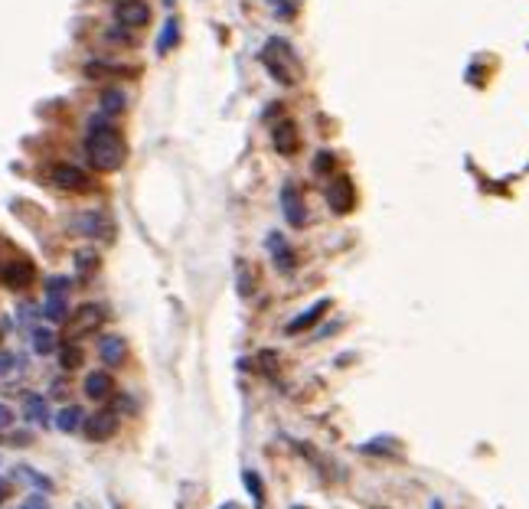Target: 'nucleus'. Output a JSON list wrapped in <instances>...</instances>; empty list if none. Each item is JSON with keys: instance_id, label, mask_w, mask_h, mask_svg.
<instances>
[{"instance_id": "nucleus-1", "label": "nucleus", "mask_w": 529, "mask_h": 509, "mask_svg": "<svg viewBox=\"0 0 529 509\" xmlns=\"http://www.w3.org/2000/svg\"><path fill=\"white\" fill-rule=\"evenodd\" d=\"M86 157L88 163L101 173H115V170L124 167V157H128V147H124V138L118 134V127L98 118L88 127V138H86Z\"/></svg>"}, {"instance_id": "nucleus-2", "label": "nucleus", "mask_w": 529, "mask_h": 509, "mask_svg": "<svg viewBox=\"0 0 529 509\" xmlns=\"http://www.w3.org/2000/svg\"><path fill=\"white\" fill-rule=\"evenodd\" d=\"M259 59L278 85H284V88L298 85V79H301V63H298V53L288 46V40H281V36L268 40V46L261 49Z\"/></svg>"}, {"instance_id": "nucleus-3", "label": "nucleus", "mask_w": 529, "mask_h": 509, "mask_svg": "<svg viewBox=\"0 0 529 509\" xmlns=\"http://www.w3.org/2000/svg\"><path fill=\"white\" fill-rule=\"evenodd\" d=\"M101 320H105V314H101V307H95V304L79 307L76 314H69V320H65V339L76 343V339L95 333V330L101 327Z\"/></svg>"}, {"instance_id": "nucleus-4", "label": "nucleus", "mask_w": 529, "mask_h": 509, "mask_svg": "<svg viewBox=\"0 0 529 509\" xmlns=\"http://www.w3.org/2000/svg\"><path fill=\"white\" fill-rule=\"evenodd\" d=\"M278 202H281V212L291 229H304L307 223V206H304V193L294 186V183H284L278 193Z\"/></svg>"}, {"instance_id": "nucleus-5", "label": "nucleus", "mask_w": 529, "mask_h": 509, "mask_svg": "<svg viewBox=\"0 0 529 509\" xmlns=\"http://www.w3.org/2000/svg\"><path fill=\"white\" fill-rule=\"evenodd\" d=\"M327 202H330V209H334L336 216L353 212V206H357V186H353V180H350V177L330 180V186H327Z\"/></svg>"}, {"instance_id": "nucleus-6", "label": "nucleus", "mask_w": 529, "mask_h": 509, "mask_svg": "<svg viewBox=\"0 0 529 509\" xmlns=\"http://www.w3.org/2000/svg\"><path fill=\"white\" fill-rule=\"evenodd\" d=\"M49 180L59 186V190L65 193H86L88 190V173L82 167H72V163H56L53 170H49Z\"/></svg>"}, {"instance_id": "nucleus-7", "label": "nucleus", "mask_w": 529, "mask_h": 509, "mask_svg": "<svg viewBox=\"0 0 529 509\" xmlns=\"http://www.w3.org/2000/svg\"><path fill=\"white\" fill-rule=\"evenodd\" d=\"M115 20H118V26H124V30L147 26V20H151V7H147L144 0H121L118 7H115Z\"/></svg>"}, {"instance_id": "nucleus-8", "label": "nucleus", "mask_w": 529, "mask_h": 509, "mask_svg": "<svg viewBox=\"0 0 529 509\" xmlns=\"http://www.w3.org/2000/svg\"><path fill=\"white\" fill-rule=\"evenodd\" d=\"M65 287H69V277H53V281H49V287H46L43 314L53 320V323L65 320V314H69V307H65Z\"/></svg>"}, {"instance_id": "nucleus-9", "label": "nucleus", "mask_w": 529, "mask_h": 509, "mask_svg": "<svg viewBox=\"0 0 529 509\" xmlns=\"http://www.w3.org/2000/svg\"><path fill=\"white\" fill-rule=\"evenodd\" d=\"M265 245H268V255H271V261H275V268H278V271L291 275L294 268H298V255H294V248L288 245V239H284L281 232H271Z\"/></svg>"}, {"instance_id": "nucleus-10", "label": "nucleus", "mask_w": 529, "mask_h": 509, "mask_svg": "<svg viewBox=\"0 0 529 509\" xmlns=\"http://www.w3.org/2000/svg\"><path fill=\"white\" fill-rule=\"evenodd\" d=\"M271 140H275V150H278L281 157H294L298 147H301V134H298V124L294 121H278L275 131H271Z\"/></svg>"}, {"instance_id": "nucleus-11", "label": "nucleus", "mask_w": 529, "mask_h": 509, "mask_svg": "<svg viewBox=\"0 0 529 509\" xmlns=\"http://www.w3.org/2000/svg\"><path fill=\"white\" fill-rule=\"evenodd\" d=\"M33 277H36V271H33V265L23 261V258L20 261H3V265H0V281L7 287H13V291H17V287H30Z\"/></svg>"}, {"instance_id": "nucleus-12", "label": "nucleus", "mask_w": 529, "mask_h": 509, "mask_svg": "<svg viewBox=\"0 0 529 509\" xmlns=\"http://www.w3.org/2000/svg\"><path fill=\"white\" fill-rule=\"evenodd\" d=\"M76 229L82 235H88V239H111V232H115L105 212H82L76 219Z\"/></svg>"}, {"instance_id": "nucleus-13", "label": "nucleus", "mask_w": 529, "mask_h": 509, "mask_svg": "<svg viewBox=\"0 0 529 509\" xmlns=\"http://www.w3.org/2000/svg\"><path fill=\"white\" fill-rule=\"evenodd\" d=\"M115 431H118V414L115 412H95L92 418H86V435L92 441H108V437H115Z\"/></svg>"}, {"instance_id": "nucleus-14", "label": "nucleus", "mask_w": 529, "mask_h": 509, "mask_svg": "<svg viewBox=\"0 0 529 509\" xmlns=\"http://www.w3.org/2000/svg\"><path fill=\"white\" fill-rule=\"evenodd\" d=\"M111 392H115V379H111L108 372H88V379H86V395L88 398L105 402V398H111Z\"/></svg>"}, {"instance_id": "nucleus-15", "label": "nucleus", "mask_w": 529, "mask_h": 509, "mask_svg": "<svg viewBox=\"0 0 529 509\" xmlns=\"http://www.w3.org/2000/svg\"><path fill=\"white\" fill-rule=\"evenodd\" d=\"M98 356L108 362V366H121L124 356H128V346L121 337H101L98 339Z\"/></svg>"}, {"instance_id": "nucleus-16", "label": "nucleus", "mask_w": 529, "mask_h": 509, "mask_svg": "<svg viewBox=\"0 0 529 509\" xmlns=\"http://www.w3.org/2000/svg\"><path fill=\"white\" fill-rule=\"evenodd\" d=\"M324 310H330V300H317V304H314V307H307L301 314V317H294L291 323H288V333H301V330H307V327H314V323H317V320L324 317Z\"/></svg>"}, {"instance_id": "nucleus-17", "label": "nucleus", "mask_w": 529, "mask_h": 509, "mask_svg": "<svg viewBox=\"0 0 529 509\" xmlns=\"http://www.w3.org/2000/svg\"><path fill=\"white\" fill-rule=\"evenodd\" d=\"M82 418H86V414H82V408L69 405V408H63V412L56 414V428H59V431H65V435H72L79 424H82Z\"/></svg>"}, {"instance_id": "nucleus-18", "label": "nucleus", "mask_w": 529, "mask_h": 509, "mask_svg": "<svg viewBox=\"0 0 529 509\" xmlns=\"http://www.w3.org/2000/svg\"><path fill=\"white\" fill-rule=\"evenodd\" d=\"M177 40H180V23L170 17V20L163 23L161 40H157V56H167V53H170V46H177Z\"/></svg>"}, {"instance_id": "nucleus-19", "label": "nucleus", "mask_w": 529, "mask_h": 509, "mask_svg": "<svg viewBox=\"0 0 529 509\" xmlns=\"http://www.w3.org/2000/svg\"><path fill=\"white\" fill-rule=\"evenodd\" d=\"M23 412H26V418L36 424H43L46 418H49V408H46V398L43 395H26V402H23Z\"/></svg>"}, {"instance_id": "nucleus-20", "label": "nucleus", "mask_w": 529, "mask_h": 509, "mask_svg": "<svg viewBox=\"0 0 529 509\" xmlns=\"http://www.w3.org/2000/svg\"><path fill=\"white\" fill-rule=\"evenodd\" d=\"M121 108H124V92H121V88H105V92H101V115L111 118V115H118Z\"/></svg>"}, {"instance_id": "nucleus-21", "label": "nucleus", "mask_w": 529, "mask_h": 509, "mask_svg": "<svg viewBox=\"0 0 529 509\" xmlns=\"http://www.w3.org/2000/svg\"><path fill=\"white\" fill-rule=\"evenodd\" d=\"M242 480H245L249 493L255 496V506H265V483H261L259 474H255V470H245V474H242Z\"/></svg>"}, {"instance_id": "nucleus-22", "label": "nucleus", "mask_w": 529, "mask_h": 509, "mask_svg": "<svg viewBox=\"0 0 529 509\" xmlns=\"http://www.w3.org/2000/svg\"><path fill=\"white\" fill-rule=\"evenodd\" d=\"M82 359H86V356H82V350H79L76 343H69V346H63V353H59V362H63V369H79V366H82Z\"/></svg>"}, {"instance_id": "nucleus-23", "label": "nucleus", "mask_w": 529, "mask_h": 509, "mask_svg": "<svg viewBox=\"0 0 529 509\" xmlns=\"http://www.w3.org/2000/svg\"><path fill=\"white\" fill-rule=\"evenodd\" d=\"M33 350L40 353V356L53 353L56 350V337L49 333V330H36V333H33Z\"/></svg>"}, {"instance_id": "nucleus-24", "label": "nucleus", "mask_w": 529, "mask_h": 509, "mask_svg": "<svg viewBox=\"0 0 529 509\" xmlns=\"http://www.w3.org/2000/svg\"><path fill=\"white\" fill-rule=\"evenodd\" d=\"M76 268H79V275L82 277H88L98 268V255L95 252H76Z\"/></svg>"}, {"instance_id": "nucleus-25", "label": "nucleus", "mask_w": 529, "mask_h": 509, "mask_svg": "<svg viewBox=\"0 0 529 509\" xmlns=\"http://www.w3.org/2000/svg\"><path fill=\"white\" fill-rule=\"evenodd\" d=\"M334 167V154H317V160H314V170H317V173H327V170Z\"/></svg>"}, {"instance_id": "nucleus-26", "label": "nucleus", "mask_w": 529, "mask_h": 509, "mask_svg": "<svg viewBox=\"0 0 529 509\" xmlns=\"http://www.w3.org/2000/svg\"><path fill=\"white\" fill-rule=\"evenodd\" d=\"M20 509H49V503H46V496H30V499H23Z\"/></svg>"}, {"instance_id": "nucleus-27", "label": "nucleus", "mask_w": 529, "mask_h": 509, "mask_svg": "<svg viewBox=\"0 0 529 509\" xmlns=\"http://www.w3.org/2000/svg\"><path fill=\"white\" fill-rule=\"evenodd\" d=\"M10 421H13V412L7 408V405H0V431H3V428H10Z\"/></svg>"}, {"instance_id": "nucleus-28", "label": "nucleus", "mask_w": 529, "mask_h": 509, "mask_svg": "<svg viewBox=\"0 0 529 509\" xmlns=\"http://www.w3.org/2000/svg\"><path fill=\"white\" fill-rule=\"evenodd\" d=\"M13 362H17V359H13L10 353H0V372H7V369L13 366Z\"/></svg>"}, {"instance_id": "nucleus-29", "label": "nucleus", "mask_w": 529, "mask_h": 509, "mask_svg": "<svg viewBox=\"0 0 529 509\" xmlns=\"http://www.w3.org/2000/svg\"><path fill=\"white\" fill-rule=\"evenodd\" d=\"M7 493H10V483H7V480H0V503L7 499Z\"/></svg>"}]
</instances>
